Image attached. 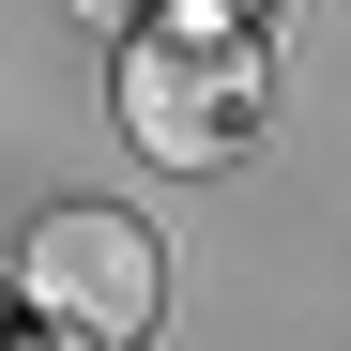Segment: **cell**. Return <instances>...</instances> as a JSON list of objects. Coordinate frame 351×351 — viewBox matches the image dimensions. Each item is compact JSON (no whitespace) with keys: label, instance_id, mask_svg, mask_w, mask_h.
Returning <instances> with one entry per match:
<instances>
[{"label":"cell","instance_id":"cell-3","mask_svg":"<svg viewBox=\"0 0 351 351\" xmlns=\"http://www.w3.org/2000/svg\"><path fill=\"white\" fill-rule=\"evenodd\" d=\"M62 16H92V31H138V16H153V0H62Z\"/></svg>","mask_w":351,"mask_h":351},{"label":"cell","instance_id":"cell-2","mask_svg":"<svg viewBox=\"0 0 351 351\" xmlns=\"http://www.w3.org/2000/svg\"><path fill=\"white\" fill-rule=\"evenodd\" d=\"M16 290H31V321H46V336L123 351V336H153V306H168V260H153V229H138V214L62 199V214L16 245Z\"/></svg>","mask_w":351,"mask_h":351},{"label":"cell","instance_id":"cell-1","mask_svg":"<svg viewBox=\"0 0 351 351\" xmlns=\"http://www.w3.org/2000/svg\"><path fill=\"white\" fill-rule=\"evenodd\" d=\"M260 107H275V62H260L245 31H138V46H123V123H138V153H168V168L245 153Z\"/></svg>","mask_w":351,"mask_h":351}]
</instances>
